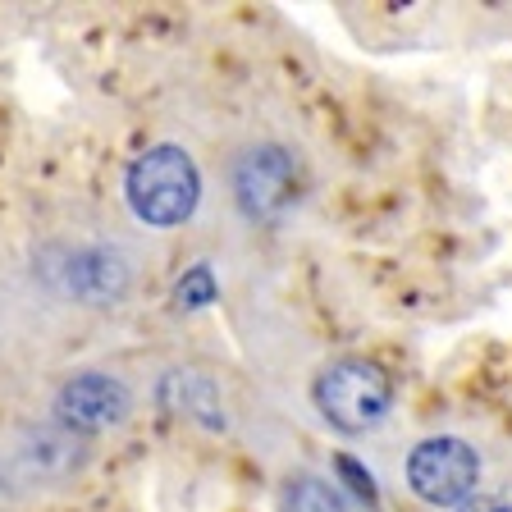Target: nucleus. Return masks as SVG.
Listing matches in <instances>:
<instances>
[{
  "mask_svg": "<svg viewBox=\"0 0 512 512\" xmlns=\"http://www.w3.org/2000/svg\"><path fill=\"white\" fill-rule=\"evenodd\" d=\"M128 407H133V398H128L124 380H115L106 371H83L74 380H64L60 398H55V412H60L64 426L87 430V435L119 426Z\"/></svg>",
  "mask_w": 512,
  "mask_h": 512,
  "instance_id": "obj_5",
  "label": "nucleus"
},
{
  "mask_svg": "<svg viewBox=\"0 0 512 512\" xmlns=\"http://www.w3.org/2000/svg\"><path fill=\"white\" fill-rule=\"evenodd\" d=\"M60 288L87 307H110L128 293V256L106 243L74 247V252H64Z\"/></svg>",
  "mask_w": 512,
  "mask_h": 512,
  "instance_id": "obj_6",
  "label": "nucleus"
},
{
  "mask_svg": "<svg viewBox=\"0 0 512 512\" xmlns=\"http://www.w3.org/2000/svg\"><path fill=\"white\" fill-rule=\"evenodd\" d=\"M458 512H512V503H503V499H490V494H471V499L462 503Z\"/></svg>",
  "mask_w": 512,
  "mask_h": 512,
  "instance_id": "obj_11",
  "label": "nucleus"
},
{
  "mask_svg": "<svg viewBox=\"0 0 512 512\" xmlns=\"http://www.w3.org/2000/svg\"><path fill=\"white\" fill-rule=\"evenodd\" d=\"M284 512H343V499L320 476H298L284 490Z\"/></svg>",
  "mask_w": 512,
  "mask_h": 512,
  "instance_id": "obj_8",
  "label": "nucleus"
},
{
  "mask_svg": "<svg viewBox=\"0 0 512 512\" xmlns=\"http://www.w3.org/2000/svg\"><path fill=\"white\" fill-rule=\"evenodd\" d=\"M160 403L170 407L174 416H192V421H202V426H211V430L224 426L220 394H215V384L206 380V375H192V371L165 375V384H160Z\"/></svg>",
  "mask_w": 512,
  "mask_h": 512,
  "instance_id": "obj_7",
  "label": "nucleus"
},
{
  "mask_svg": "<svg viewBox=\"0 0 512 512\" xmlns=\"http://www.w3.org/2000/svg\"><path fill=\"white\" fill-rule=\"evenodd\" d=\"M234 192L243 215L252 220H279L298 192V165L284 147H252L234 165Z\"/></svg>",
  "mask_w": 512,
  "mask_h": 512,
  "instance_id": "obj_4",
  "label": "nucleus"
},
{
  "mask_svg": "<svg viewBox=\"0 0 512 512\" xmlns=\"http://www.w3.org/2000/svg\"><path fill=\"white\" fill-rule=\"evenodd\" d=\"M316 407L343 435L375 430L394 407V380L366 357H343L316 375Z\"/></svg>",
  "mask_w": 512,
  "mask_h": 512,
  "instance_id": "obj_2",
  "label": "nucleus"
},
{
  "mask_svg": "<svg viewBox=\"0 0 512 512\" xmlns=\"http://www.w3.org/2000/svg\"><path fill=\"white\" fill-rule=\"evenodd\" d=\"M407 485H412L416 499L435 503V508H462L480 485L476 448L453 435L421 439L407 458Z\"/></svg>",
  "mask_w": 512,
  "mask_h": 512,
  "instance_id": "obj_3",
  "label": "nucleus"
},
{
  "mask_svg": "<svg viewBox=\"0 0 512 512\" xmlns=\"http://www.w3.org/2000/svg\"><path fill=\"white\" fill-rule=\"evenodd\" d=\"M124 192H128V211L138 215L142 224L174 229L202 202V174H197V160L183 147L160 142V147H147L128 165Z\"/></svg>",
  "mask_w": 512,
  "mask_h": 512,
  "instance_id": "obj_1",
  "label": "nucleus"
},
{
  "mask_svg": "<svg viewBox=\"0 0 512 512\" xmlns=\"http://www.w3.org/2000/svg\"><path fill=\"white\" fill-rule=\"evenodd\" d=\"M334 471H339L343 485H348V490L357 494V499H362L366 508H375V503H380V490H375V476H371V471L357 467V458H348V453H343V458H334Z\"/></svg>",
  "mask_w": 512,
  "mask_h": 512,
  "instance_id": "obj_10",
  "label": "nucleus"
},
{
  "mask_svg": "<svg viewBox=\"0 0 512 512\" xmlns=\"http://www.w3.org/2000/svg\"><path fill=\"white\" fill-rule=\"evenodd\" d=\"M220 298V284H215L211 266H192L188 275L174 284V311H202Z\"/></svg>",
  "mask_w": 512,
  "mask_h": 512,
  "instance_id": "obj_9",
  "label": "nucleus"
}]
</instances>
